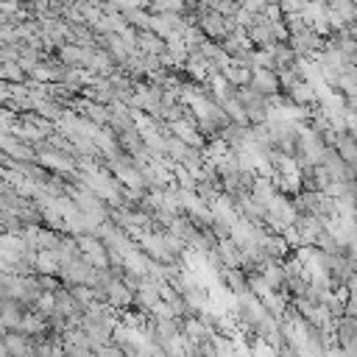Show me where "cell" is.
I'll use <instances>...</instances> for the list:
<instances>
[{
  "label": "cell",
  "mask_w": 357,
  "mask_h": 357,
  "mask_svg": "<svg viewBox=\"0 0 357 357\" xmlns=\"http://www.w3.org/2000/svg\"><path fill=\"white\" fill-rule=\"evenodd\" d=\"M234 22H237L240 28H251V25L257 22V11H251V8H245V6H240V11L234 14Z\"/></svg>",
  "instance_id": "cell-13"
},
{
  "label": "cell",
  "mask_w": 357,
  "mask_h": 357,
  "mask_svg": "<svg viewBox=\"0 0 357 357\" xmlns=\"http://www.w3.org/2000/svg\"><path fill=\"white\" fill-rule=\"evenodd\" d=\"M248 36L257 47H265V50H273L276 47V31H273V22H254L248 28Z\"/></svg>",
  "instance_id": "cell-5"
},
{
  "label": "cell",
  "mask_w": 357,
  "mask_h": 357,
  "mask_svg": "<svg viewBox=\"0 0 357 357\" xmlns=\"http://www.w3.org/2000/svg\"><path fill=\"white\" fill-rule=\"evenodd\" d=\"M287 95H290L296 103H301V106H318V92H315V86H312L310 81H304V78H298V81L287 89Z\"/></svg>",
  "instance_id": "cell-6"
},
{
  "label": "cell",
  "mask_w": 357,
  "mask_h": 357,
  "mask_svg": "<svg viewBox=\"0 0 357 357\" xmlns=\"http://www.w3.org/2000/svg\"><path fill=\"white\" fill-rule=\"evenodd\" d=\"M318 201H321V190H301V192L293 195V204H296L298 215L318 212Z\"/></svg>",
  "instance_id": "cell-11"
},
{
  "label": "cell",
  "mask_w": 357,
  "mask_h": 357,
  "mask_svg": "<svg viewBox=\"0 0 357 357\" xmlns=\"http://www.w3.org/2000/svg\"><path fill=\"white\" fill-rule=\"evenodd\" d=\"M220 106H223V112L231 117V123H243V126H251V123H248V109H245V103H243L237 95H229V98H223V100H220Z\"/></svg>",
  "instance_id": "cell-10"
},
{
  "label": "cell",
  "mask_w": 357,
  "mask_h": 357,
  "mask_svg": "<svg viewBox=\"0 0 357 357\" xmlns=\"http://www.w3.org/2000/svg\"><path fill=\"white\" fill-rule=\"evenodd\" d=\"M170 131L176 137H181L187 145H195V148H204L206 145V134L201 131V126L195 120H187V117H178V120H170Z\"/></svg>",
  "instance_id": "cell-1"
},
{
  "label": "cell",
  "mask_w": 357,
  "mask_h": 357,
  "mask_svg": "<svg viewBox=\"0 0 357 357\" xmlns=\"http://www.w3.org/2000/svg\"><path fill=\"white\" fill-rule=\"evenodd\" d=\"M296 226H298V231H301V243H304V245H315L318 234L326 229L324 218L315 215V212H310V215H298V218H296Z\"/></svg>",
  "instance_id": "cell-3"
},
{
  "label": "cell",
  "mask_w": 357,
  "mask_h": 357,
  "mask_svg": "<svg viewBox=\"0 0 357 357\" xmlns=\"http://www.w3.org/2000/svg\"><path fill=\"white\" fill-rule=\"evenodd\" d=\"M279 195V187L273 184V178L271 176H265V173H257V178H254V187H251V198L262 206V209H268L271 206V201Z\"/></svg>",
  "instance_id": "cell-4"
},
{
  "label": "cell",
  "mask_w": 357,
  "mask_h": 357,
  "mask_svg": "<svg viewBox=\"0 0 357 357\" xmlns=\"http://www.w3.org/2000/svg\"><path fill=\"white\" fill-rule=\"evenodd\" d=\"M335 332H337L340 349H346V346L357 343V318H354V315H340V318H337Z\"/></svg>",
  "instance_id": "cell-7"
},
{
  "label": "cell",
  "mask_w": 357,
  "mask_h": 357,
  "mask_svg": "<svg viewBox=\"0 0 357 357\" xmlns=\"http://www.w3.org/2000/svg\"><path fill=\"white\" fill-rule=\"evenodd\" d=\"M220 73H223L234 86H245V84H251V75H254L251 67H245V64H240V61H234V59H231Z\"/></svg>",
  "instance_id": "cell-9"
},
{
  "label": "cell",
  "mask_w": 357,
  "mask_h": 357,
  "mask_svg": "<svg viewBox=\"0 0 357 357\" xmlns=\"http://www.w3.org/2000/svg\"><path fill=\"white\" fill-rule=\"evenodd\" d=\"M139 50L142 53H153V56H162L167 50V39L159 36L156 31H139Z\"/></svg>",
  "instance_id": "cell-8"
},
{
  "label": "cell",
  "mask_w": 357,
  "mask_h": 357,
  "mask_svg": "<svg viewBox=\"0 0 357 357\" xmlns=\"http://www.w3.org/2000/svg\"><path fill=\"white\" fill-rule=\"evenodd\" d=\"M251 86L259 89L262 95H276L282 92V81H279V70H271V67H257L254 75H251Z\"/></svg>",
  "instance_id": "cell-2"
},
{
  "label": "cell",
  "mask_w": 357,
  "mask_h": 357,
  "mask_svg": "<svg viewBox=\"0 0 357 357\" xmlns=\"http://www.w3.org/2000/svg\"><path fill=\"white\" fill-rule=\"evenodd\" d=\"M279 6H282L284 14H301L304 6H307V0H279Z\"/></svg>",
  "instance_id": "cell-14"
},
{
  "label": "cell",
  "mask_w": 357,
  "mask_h": 357,
  "mask_svg": "<svg viewBox=\"0 0 357 357\" xmlns=\"http://www.w3.org/2000/svg\"><path fill=\"white\" fill-rule=\"evenodd\" d=\"M0 78L3 81H31L20 61H3L0 64Z\"/></svg>",
  "instance_id": "cell-12"
}]
</instances>
